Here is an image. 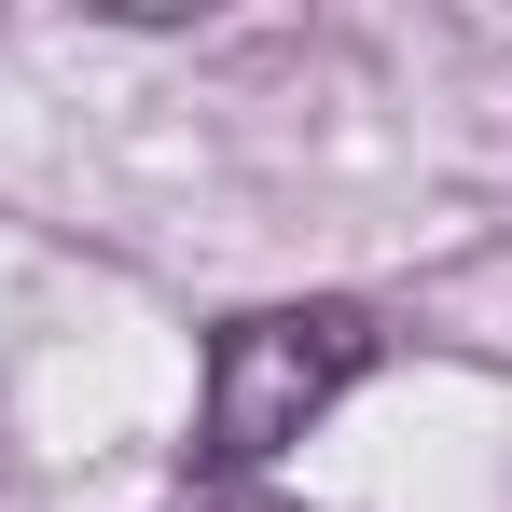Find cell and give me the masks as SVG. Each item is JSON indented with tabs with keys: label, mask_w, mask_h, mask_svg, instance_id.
<instances>
[{
	"label": "cell",
	"mask_w": 512,
	"mask_h": 512,
	"mask_svg": "<svg viewBox=\"0 0 512 512\" xmlns=\"http://www.w3.org/2000/svg\"><path fill=\"white\" fill-rule=\"evenodd\" d=\"M360 374H374V319L360 305H250V319L208 333V388H194V443L180 457L208 485H250L263 457H291Z\"/></svg>",
	"instance_id": "cell-1"
},
{
	"label": "cell",
	"mask_w": 512,
	"mask_h": 512,
	"mask_svg": "<svg viewBox=\"0 0 512 512\" xmlns=\"http://www.w3.org/2000/svg\"><path fill=\"white\" fill-rule=\"evenodd\" d=\"M208 512H291V499H208Z\"/></svg>",
	"instance_id": "cell-2"
}]
</instances>
